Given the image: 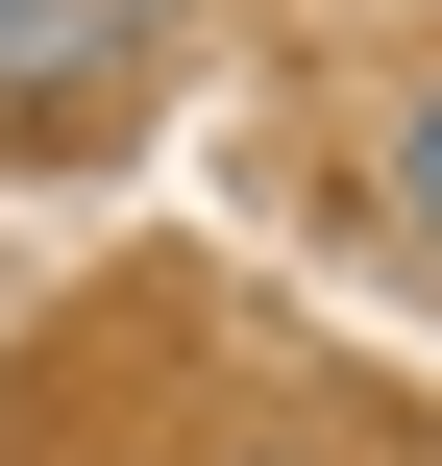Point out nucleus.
I'll return each instance as SVG.
<instances>
[{
	"label": "nucleus",
	"mask_w": 442,
	"mask_h": 466,
	"mask_svg": "<svg viewBox=\"0 0 442 466\" xmlns=\"http://www.w3.org/2000/svg\"><path fill=\"white\" fill-rule=\"evenodd\" d=\"M148 25H172V0H0V123L123 98V74H148Z\"/></svg>",
	"instance_id": "obj_1"
},
{
	"label": "nucleus",
	"mask_w": 442,
	"mask_h": 466,
	"mask_svg": "<svg viewBox=\"0 0 442 466\" xmlns=\"http://www.w3.org/2000/svg\"><path fill=\"white\" fill-rule=\"evenodd\" d=\"M394 221H418V246H442V98H418V123H394Z\"/></svg>",
	"instance_id": "obj_2"
}]
</instances>
